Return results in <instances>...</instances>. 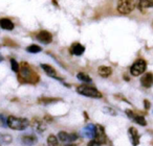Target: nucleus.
Returning <instances> with one entry per match:
<instances>
[{"mask_svg":"<svg viewBox=\"0 0 153 146\" xmlns=\"http://www.w3.org/2000/svg\"><path fill=\"white\" fill-rule=\"evenodd\" d=\"M39 75L32 68V66L26 62L20 64V69L18 72V81L21 84H37L39 81Z\"/></svg>","mask_w":153,"mask_h":146,"instance_id":"nucleus-1","label":"nucleus"},{"mask_svg":"<svg viewBox=\"0 0 153 146\" xmlns=\"http://www.w3.org/2000/svg\"><path fill=\"white\" fill-rule=\"evenodd\" d=\"M30 125V120L26 118H19L15 116L7 117V126L14 131H24Z\"/></svg>","mask_w":153,"mask_h":146,"instance_id":"nucleus-2","label":"nucleus"},{"mask_svg":"<svg viewBox=\"0 0 153 146\" xmlns=\"http://www.w3.org/2000/svg\"><path fill=\"white\" fill-rule=\"evenodd\" d=\"M76 92L79 94L83 96H86V97H89V98H96V99H99V98H102V93L99 91L97 88L91 87V86H88V85H82L79 86V87L76 88Z\"/></svg>","mask_w":153,"mask_h":146,"instance_id":"nucleus-3","label":"nucleus"},{"mask_svg":"<svg viewBox=\"0 0 153 146\" xmlns=\"http://www.w3.org/2000/svg\"><path fill=\"white\" fill-rule=\"evenodd\" d=\"M135 7L134 0H119L117 1V12L122 15H128Z\"/></svg>","mask_w":153,"mask_h":146,"instance_id":"nucleus-4","label":"nucleus"},{"mask_svg":"<svg viewBox=\"0 0 153 146\" xmlns=\"http://www.w3.org/2000/svg\"><path fill=\"white\" fill-rule=\"evenodd\" d=\"M147 64L144 59H137L133 63V65L130 67V73L133 76H140L146 71Z\"/></svg>","mask_w":153,"mask_h":146,"instance_id":"nucleus-5","label":"nucleus"},{"mask_svg":"<svg viewBox=\"0 0 153 146\" xmlns=\"http://www.w3.org/2000/svg\"><path fill=\"white\" fill-rule=\"evenodd\" d=\"M94 140L98 144H100V145L107 143V136H106V133H105L104 127H103L102 125H100V124L96 125V133H94Z\"/></svg>","mask_w":153,"mask_h":146,"instance_id":"nucleus-6","label":"nucleus"},{"mask_svg":"<svg viewBox=\"0 0 153 146\" xmlns=\"http://www.w3.org/2000/svg\"><path fill=\"white\" fill-rule=\"evenodd\" d=\"M58 139L60 141L64 142V143H70V142H74L78 139V135L76 134H69V133H66V131H60L58 134Z\"/></svg>","mask_w":153,"mask_h":146,"instance_id":"nucleus-7","label":"nucleus"},{"mask_svg":"<svg viewBox=\"0 0 153 146\" xmlns=\"http://www.w3.org/2000/svg\"><path fill=\"white\" fill-rule=\"evenodd\" d=\"M37 40L41 42L42 44H49L53 42V36L47 30H41L38 34H37Z\"/></svg>","mask_w":153,"mask_h":146,"instance_id":"nucleus-8","label":"nucleus"},{"mask_svg":"<svg viewBox=\"0 0 153 146\" xmlns=\"http://www.w3.org/2000/svg\"><path fill=\"white\" fill-rule=\"evenodd\" d=\"M32 127L34 128V131H36L37 133H43L46 129V124H45L44 120L40 118H34L32 120Z\"/></svg>","mask_w":153,"mask_h":146,"instance_id":"nucleus-9","label":"nucleus"},{"mask_svg":"<svg viewBox=\"0 0 153 146\" xmlns=\"http://www.w3.org/2000/svg\"><path fill=\"white\" fill-rule=\"evenodd\" d=\"M128 136H129L130 142L133 146H137L140 144V135H138V131L134 127H130L128 129Z\"/></svg>","mask_w":153,"mask_h":146,"instance_id":"nucleus-10","label":"nucleus"},{"mask_svg":"<svg viewBox=\"0 0 153 146\" xmlns=\"http://www.w3.org/2000/svg\"><path fill=\"white\" fill-rule=\"evenodd\" d=\"M41 68H42L43 71L45 72V74L48 75L49 77H53V79H60V81H62V79H60V77L58 76L57 71H56V69L53 67V66L47 65V64H42V65H41Z\"/></svg>","mask_w":153,"mask_h":146,"instance_id":"nucleus-11","label":"nucleus"},{"mask_svg":"<svg viewBox=\"0 0 153 146\" xmlns=\"http://www.w3.org/2000/svg\"><path fill=\"white\" fill-rule=\"evenodd\" d=\"M69 51L72 55L80 56V55L83 54L84 51H85V47H84L82 44H80V43L76 42V43H72L71 44V46H70V48H69Z\"/></svg>","mask_w":153,"mask_h":146,"instance_id":"nucleus-12","label":"nucleus"},{"mask_svg":"<svg viewBox=\"0 0 153 146\" xmlns=\"http://www.w3.org/2000/svg\"><path fill=\"white\" fill-rule=\"evenodd\" d=\"M140 85L144 88H151L153 86V74L151 72H147L140 79Z\"/></svg>","mask_w":153,"mask_h":146,"instance_id":"nucleus-13","label":"nucleus"},{"mask_svg":"<svg viewBox=\"0 0 153 146\" xmlns=\"http://www.w3.org/2000/svg\"><path fill=\"white\" fill-rule=\"evenodd\" d=\"M136 7L142 13H145L147 9L153 7V0H136Z\"/></svg>","mask_w":153,"mask_h":146,"instance_id":"nucleus-14","label":"nucleus"},{"mask_svg":"<svg viewBox=\"0 0 153 146\" xmlns=\"http://www.w3.org/2000/svg\"><path fill=\"white\" fill-rule=\"evenodd\" d=\"M21 142L22 144H24L26 146H33L38 142V139L33 135H26L21 137Z\"/></svg>","mask_w":153,"mask_h":146,"instance_id":"nucleus-15","label":"nucleus"},{"mask_svg":"<svg viewBox=\"0 0 153 146\" xmlns=\"http://www.w3.org/2000/svg\"><path fill=\"white\" fill-rule=\"evenodd\" d=\"M94 133H96V125L94 124H87L83 129V135L85 136L86 138H94Z\"/></svg>","mask_w":153,"mask_h":146,"instance_id":"nucleus-16","label":"nucleus"},{"mask_svg":"<svg viewBox=\"0 0 153 146\" xmlns=\"http://www.w3.org/2000/svg\"><path fill=\"white\" fill-rule=\"evenodd\" d=\"M0 27L4 30H13L15 25L14 23L7 18H1L0 19Z\"/></svg>","mask_w":153,"mask_h":146,"instance_id":"nucleus-17","label":"nucleus"},{"mask_svg":"<svg viewBox=\"0 0 153 146\" xmlns=\"http://www.w3.org/2000/svg\"><path fill=\"white\" fill-rule=\"evenodd\" d=\"M60 98H53V97H41L38 99V103L42 106H47V104H53L55 102L60 101Z\"/></svg>","mask_w":153,"mask_h":146,"instance_id":"nucleus-18","label":"nucleus"},{"mask_svg":"<svg viewBox=\"0 0 153 146\" xmlns=\"http://www.w3.org/2000/svg\"><path fill=\"white\" fill-rule=\"evenodd\" d=\"M98 71L100 76L102 77H108L112 73V69L110 67H107V66H101V67H99Z\"/></svg>","mask_w":153,"mask_h":146,"instance_id":"nucleus-19","label":"nucleus"},{"mask_svg":"<svg viewBox=\"0 0 153 146\" xmlns=\"http://www.w3.org/2000/svg\"><path fill=\"white\" fill-rule=\"evenodd\" d=\"M47 145H48V146H60L57 136L49 135L48 138H47Z\"/></svg>","mask_w":153,"mask_h":146,"instance_id":"nucleus-20","label":"nucleus"},{"mask_svg":"<svg viewBox=\"0 0 153 146\" xmlns=\"http://www.w3.org/2000/svg\"><path fill=\"white\" fill-rule=\"evenodd\" d=\"M76 77H78V79H79V81H83V83H85V84H90L92 81V79H90V77L88 76L86 73H83V72H81V73H78Z\"/></svg>","mask_w":153,"mask_h":146,"instance_id":"nucleus-21","label":"nucleus"},{"mask_svg":"<svg viewBox=\"0 0 153 146\" xmlns=\"http://www.w3.org/2000/svg\"><path fill=\"white\" fill-rule=\"evenodd\" d=\"M132 120H133L135 123H137V124L142 125V126H145V125H147L146 119H145L143 116H140V115H135V114H134Z\"/></svg>","mask_w":153,"mask_h":146,"instance_id":"nucleus-22","label":"nucleus"},{"mask_svg":"<svg viewBox=\"0 0 153 146\" xmlns=\"http://www.w3.org/2000/svg\"><path fill=\"white\" fill-rule=\"evenodd\" d=\"M42 50V48H41L40 46H38V45L36 44H33V45H30V46L26 48V51L30 53H38L40 52V51Z\"/></svg>","mask_w":153,"mask_h":146,"instance_id":"nucleus-23","label":"nucleus"},{"mask_svg":"<svg viewBox=\"0 0 153 146\" xmlns=\"http://www.w3.org/2000/svg\"><path fill=\"white\" fill-rule=\"evenodd\" d=\"M0 140L1 142L4 144H10L12 143L13 141V138H12L11 135H7V134H2V135H0Z\"/></svg>","mask_w":153,"mask_h":146,"instance_id":"nucleus-24","label":"nucleus"},{"mask_svg":"<svg viewBox=\"0 0 153 146\" xmlns=\"http://www.w3.org/2000/svg\"><path fill=\"white\" fill-rule=\"evenodd\" d=\"M11 67H12V70H13L15 73H18V72H19L20 65L18 64V62L16 61L15 59H11Z\"/></svg>","mask_w":153,"mask_h":146,"instance_id":"nucleus-25","label":"nucleus"},{"mask_svg":"<svg viewBox=\"0 0 153 146\" xmlns=\"http://www.w3.org/2000/svg\"><path fill=\"white\" fill-rule=\"evenodd\" d=\"M0 124L3 126H7V117H5L3 114L0 115Z\"/></svg>","mask_w":153,"mask_h":146,"instance_id":"nucleus-26","label":"nucleus"},{"mask_svg":"<svg viewBox=\"0 0 153 146\" xmlns=\"http://www.w3.org/2000/svg\"><path fill=\"white\" fill-rule=\"evenodd\" d=\"M104 112L106 113V114L112 115V116H115V115H117V112L111 108H104Z\"/></svg>","mask_w":153,"mask_h":146,"instance_id":"nucleus-27","label":"nucleus"},{"mask_svg":"<svg viewBox=\"0 0 153 146\" xmlns=\"http://www.w3.org/2000/svg\"><path fill=\"white\" fill-rule=\"evenodd\" d=\"M144 106H145V109H146V110H149V109H150V106H151L150 101H149V100H147V99H145L144 100Z\"/></svg>","mask_w":153,"mask_h":146,"instance_id":"nucleus-28","label":"nucleus"},{"mask_svg":"<svg viewBox=\"0 0 153 146\" xmlns=\"http://www.w3.org/2000/svg\"><path fill=\"white\" fill-rule=\"evenodd\" d=\"M88 146H100V144L97 143V142L94 141V140H91V141H90L89 143H88Z\"/></svg>","mask_w":153,"mask_h":146,"instance_id":"nucleus-29","label":"nucleus"},{"mask_svg":"<svg viewBox=\"0 0 153 146\" xmlns=\"http://www.w3.org/2000/svg\"><path fill=\"white\" fill-rule=\"evenodd\" d=\"M45 120H47V122H53V118L51 116H45L44 117Z\"/></svg>","mask_w":153,"mask_h":146,"instance_id":"nucleus-30","label":"nucleus"},{"mask_svg":"<svg viewBox=\"0 0 153 146\" xmlns=\"http://www.w3.org/2000/svg\"><path fill=\"white\" fill-rule=\"evenodd\" d=\"M2 61H3V56H2L1 54H0V63H1Z\"/></svg>","mask_w":153,"mask_h":146,"instance_id":"nucleus-31","label":"nucleus"},{"mask_svg":"<svg viewBox=\"0 0 153 146\" xmlns=\"http://www.w3.org/2000/svg\"><path fill=\"white\" fill-rule=\"evenodd\" d=\"M62 146H74V145H72V144H65V145H62Z\"/></svg>","mask_w":153,"mask_h":146,"instance_id":"nucleus-32","label":"nucleus"},{"mask_svg":"<svg viewBox=\"0 0 153 146\" xmlns=\"http://www.w3.org/2000/svg\"><path fill=\"white\" fill-rule=\"evenodd\" d=\"M40 146H45V145H40Z\"/></svg>","mask_w":153,"mask_h":146,"instance_id":"nucleus-33","label":"nucleus"}]
</instances>
